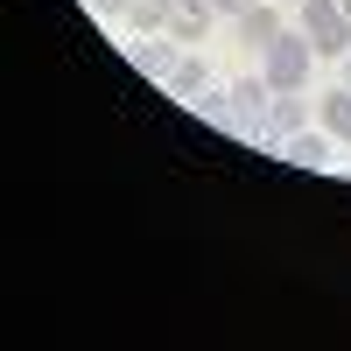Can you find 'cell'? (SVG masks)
I'll return each mask as SVG.
<instances>
[{"mask_svg": "<svg viewBox=\"0 0 351 351\" xmlns=\"http://www.w3.org/2000/svg\"><path fill=\"white\" fill-rule=\"evenodd\" d=\"M260 71H267V84H274V92H302V84H309V71H316L309 36H302V28H281V36L267 43V64H260Z\"/></svg>", "mask_w": 351, "mask_h": 351, "instance_id": "1", "label": "cell"}, {"mask_svg": "<svg viewBox=\"0 0 351 351\" xmlns=\"http://www.w3.org/2000/svg\"><path fill=\"white\" fill-rule=\"evenodd\" d=\"M302 36H309L316 56H344L351 49V14L337 0H302Z\"/></svg>", "mask_w": 351, "mask_h": 351, "instance_id": "2", "label": "cell"}, {"mask_svg": "<svg viewBox=\"0 0 351 351\" xmlns=\"http://www.w3.org/2000/svg\"><path fill=\"white\" fill-rule=\"evenodd\" d=\"M288 134H302V92H274V99H267V112H260V134H253V141L281 148Z\"/></svg>", "mask_w": 351, "mask_h": 351, "instance_id": "3", "label": "cell"}, {"mask_svg": "<svg viewBox=\"0 0 351 351\" xmlns=\"http://www.w3.org/2000/svg\"><path fill=\"white\" fill-rule=\"evenodd\" d=\"M204 28H211V0H176V14H169L162 36H169V43H197Z\"/></svg>", "mask_w": 351, "mask_h": 351, "instance_id": "4", "label": "cell"}, {"mask_svg": "<svg viewBox=\"0 0 351 351\" xmlns=\"http://www.w3.org/2000/svg\"><path fill=\"white\" fill-rule=\"evenodd\" d=\"M281 162H295V169H324V162H330V134H309V127L288 134V141H281Z\"/></svg>", "mask_w": 351, "mask_h": 351, "instance_id": "5", "label": "cell"}, {"mask_svg": "<svg viewBox=\"0 0 351 351\" xmlns=\"http://www.w3.org/2000/svg\"><path fill=\"white\" fill-rule=\"evenodd\" d=\"M281 28H288V21H281V8H267V0H253V8L239 14V43H260V49H267V43L281 36Z\"/></svg>", "mask_w": 351, "mask_h": 351, "instance_id": "6", "label": "cell"}, {"mask_svg": "<svg viewBox=\"0 0 351 351\" xmlns=\"http://www.w3.org/2000/svg\"><path fill=\"white\" fill-rule=\"evenodd\" d=\"M316 112H324V134L351 148V84H344V92H330V99H316Z\"/></svg>", "mask_w": 351, "mask_h": 351, "instance_id": "7", "label": "cell"}, {"mask_svg": "<svg viewBox=\"0 0 351 351\" xmlns=\"http://www.w3.org/2000/svg\"><path fill=\"white\" fill-rule=\"evenodd\" d=\"M134 64L148 71V77H162V84H169V71L183 64V49H176V43H134Z\"/></svg>", "mask_w": 351, "mask_h": 351, "instance_id": "8", "label": "cell"}, {"mask_svg": "<svg viewBox=\"0 0 351 351\" xmlns=\"http://www.w3.org/2000/svg\"><path fill=\"white\" fill-rule=\"evenodd\" d=\"M169 92H176V99H183V106H190L197 92H211V71H204V64H197V56H183V64H176V71H169Z\"/></svg>", "mask_w": 351, "mask_h": 351, "instance_id": "9", "label": "cell"}, {"mask_svg": "<svg viewBox=\"0 0 351 351\" xmlns=\"http://www.w3.org/2000/svg\"><path fill=\"white\" fill-rule=\"evenodd\" d=\"M127 28H169V14H176V0H127Z\"/></svg>", "mask_w": 351, "mask_h": 351, "instance_id": "10", "label": "cell"}, {"mask_svg": "<svg viewBox=\"0 0 351 351\" xmlns=\"http://www.w3.org/2000/svg\"><path fill=\"white\" fill-rule=\"evenodd\" d=\"M246 8H253V0H211V14H232V21H239Z\"/></svg>", "mask_w": 351, "mask_h": 351, "instance_id": "11", "label": "cell"}, {"mask_svg": "<svg viewBox=\"0 0 351 351\" xmlns=\"http://www.w3.org/2000/svg\"><path fill=\"white\" fill-rule=\"evenodd\" d=\"M92 8H99V14H120V8H127V0H92Z\"/></svg>", "mask_w": 351, "mask_h": 351, "instance_id": "12", "label": "cell"}, {"mask_svg": "<svg viewBox=\"0 0 351 351\" xmlns=\"http://www.w3.org/2000/svg\"><path fill=\"white\" fill-rule=\"evenodd\" d=\"M344 84H351V49H344Z\"/></svg>", "mask_w": 351, "mask_h": 351, "instance_id": "13", "label": "cell"}, {"mask_svg": "<svg viewBox=\"0 0 351 351\" xmlns=\"http://www.w3.org/2000/svg\"><path fill=\"white\" fill-rule=\"evenodd\" d=\"M337 8H344V14H351V0H337Z\"/></svg>", "mask_w": 351, "mask_h": 351, "instance_id": "14", "label": "cell"}, {"mask_svg": "<svg viewBox=\"0 0 351 351\" xmlns=\"http://www.w3.org/2000/svg\"><path fill=\"white\" fill-rule=\"evenodd\" d=\"M295 8H302V0H295Z\"/></svg>", "mask_w": 351, "mask_h": 351, "instance_id": "15", "label": "cell"}]
</instances>
